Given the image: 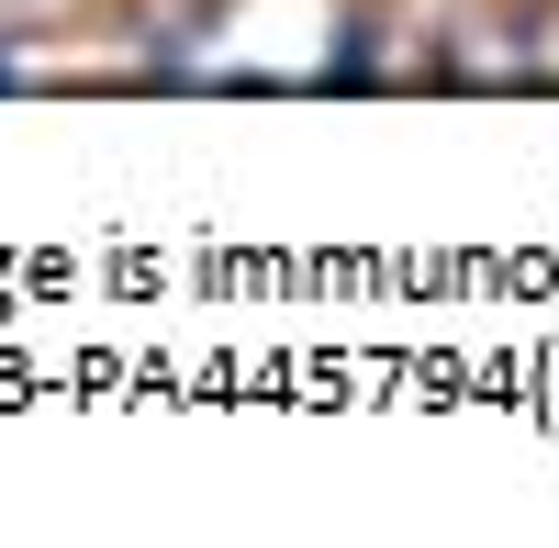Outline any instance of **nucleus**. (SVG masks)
<instances>
[{
  "mask_svg": "<svg viewBox=\"0 0 559 548\" xmlns=\"http://www.w3.org/2000/svg\"><path fill=\"white\" fill-rule=\"evenodd\" d=\"M0 90H12V57H0Z\"/></svg>",
  "mask_w": 559,
  "mask_h": 548,
  "instance_id": "f257e3e1",
  "label": "nucleus"
}]
</instances>
